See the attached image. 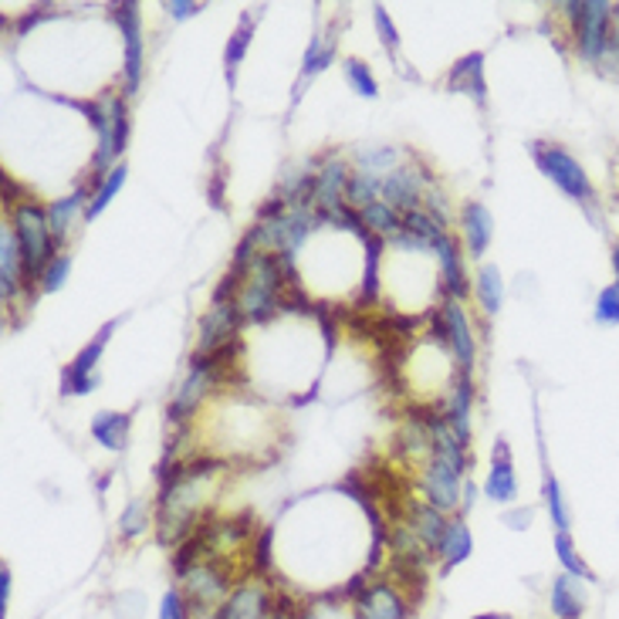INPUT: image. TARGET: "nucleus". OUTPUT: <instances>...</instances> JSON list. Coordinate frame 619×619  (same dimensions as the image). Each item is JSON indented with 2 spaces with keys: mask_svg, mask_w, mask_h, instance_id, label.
Wrapping results in <instances>:
<instances>
[{
  "mask_svg": "<svg viewBox=\"0 0 619 619\" xmlns=\"http://www.w3.org/2000/svg\"><path fill=\"white\" fill-rule=\"evenodd\" d=\"M166 11L173 21H187V17H197L203 11V4H197V0H170Z\"/></svg>",
  "mask_w": 619,
  "mask_h": 619,
  "instance_id": "37998d69",
  "label": "nucleus"
},
{
  "mask_svg": "<svg viewBox=\"0 0 619 619\" xmlns=\"http://www.w3.org/2000/svg\"><path fill=\"white\" fill-rule=\"evenodd\" d=\"M88 200H91V190H88V187H78L75 194L48 203V227H51V237H54L58 251H61V247H65V240L72 237L78 216H85Z\"/></svg>",
  "mask_w": 619,
  "mask_h": 619,
  "instance_id": "6ab92c4d",
  "label": "nucleus"
},
{
  "mask_svg": "<svg viewBox=\"0 0 619 619\" xmlns=\"http://www.w3.org/2000/svg\"><path fill=\"white\" fill-rule=\"evenodd\" d=\"M240 308L237 301H224V305H210L207 308V315L200 319L197 325V349L194 356H210L216 349H224L231 343H237L240 338Z\"/></svg>",
  "mask_w": 619,
  "mask_h": 619,
  "instance_id": "1a4fd4ad",
  "label": "nucleus"
},
{
  "mask_svg": "<svg viewBox=\"0 0 619 619\" xmlns=\"http://www.w3.org/2000/svg\"><path fill=\"white\" fill-rule=\"evenodd\" d=\"M126 176H129V166L126 163H119L106 179H102V187L91 194V200H88V207H85V221H96V216L115 200V194L122 190V183H126Z\"/></svg>",
  "mask_w": 619,
  "mask_h": 619,
  "instance_id": "72a5a7b5",
  "label": "nucleus"
},
{
  "mask_svg": "<svg viewBox=\"0 0 619 619\" xmlns=\"http://www.w3.org/2000/svg\"><path fill=\"white\" fill-rule=\"evenodd\" d=\"M569 21L575 54L596 65L612 41V4H606V0H579V4H569Z\"/></svg>",
  "mask_w": 619,
  "mask_h": 619,
  "instance_id": "20e7f679",
  "label": "nucleus"
},
{
  "mask_svg": "<svg viewBox=\"0 0 619 619\" xmlns=\"http://www.w3.org/2000/svg\"><path fill=\"white\" fill-rule=\"evenodd\" d=\"M413 609L417 606L396 582L380 579V582H369L366 593L352 603V619H410Z\"/></svg>",
  "mask_w": 619,
  "mask_h": 619,
  "instance_id": "6e6552de",
  "label": "nucleus"
},
{
  "mask_svg": "<svg viewBox=\"0 0 619 619\" xmlns=\"http://www.w3.org/2000/svg\"><path fill=\"white\" fill-rule=\"evenodd\" d=\"M555 559H559V566L566 569V575L572 579H582V582H596V572L585 566V559L579 555L575 542L569 532H555Z\"/></svg>",
  "mask_w": 619,
  "mask_h": 619,
  "instance_id": "7c9ffc66",
  "label": "nucleus"
},
{
  "mask_svg": "<svg viewBox=\"0 0 619 619\" xmlns=\"http://www.w3.org/2000/svg\"><path fill=\"white\" fill-rule=\"evenodd\" d=\"M474 498H478V487H474V481H463V494H460V511H468V508L474 505Z\"/></svg>",
  "mask_w": 619,
  "mask_h": 619,
  "instance_id": "de8ad7c7",
  "label": "nucleus"
},
{
  "mask_svg": "<svg viewBox=\"0 0 619 619\" xmlns=\"http://www.w3.org/2000/svg\"><path fill=\"white\" fill-rule=\"evenodd\" d=\"M447 417V423L454 426V433L471 447V407H474V376L471 373H460L450 383V393L444 404H437Z\"/></svg>",
  "mask_w": 619,
  "mask_h": 619,
  "instance_id": "2eb2a0df",
  "label": "nucleus"
},
{
  "mask_svg": "<svg viewBox=\"0 0 619 619\" xmlns=\"http://www.w3.org/2000/svg\"><path fill=\"white\" fill-rule=\"evenodd\" d=\"M396 163V149H389V146H383V149H376V152H362V170L366 173H389V166Z\"/></svg>",
  "mask_w": 619,
  "mask_h": 619,
  "instance_id": "79ce46f5",
  "label": "nucleus"
},
{
  "mask_svg": "<svg viewBox=\"0 0 619 619\" xmlns=\"http://www.w3.org/2000/svg\"><path fill=\"white\" fill-rule=\"evenodd\" d=\"M447 91L454 96H474L478 106H487V85H484V51L463 54L447 75Z\"/></svg>",
  "mask_w": 619,
  "mask_h": 619,
  "instance_id": "aec40b11",
  "label": "nucleus"
},
{
  "mask_svg": "<svg viewBox=\"0 0 619 619\" xmlns=\"http://www.w3.org/2000/svg\"><path fill=\"white\" fill-rule=\"evenodd\" d=\"M426 187H430V173H423L420 166H393L383 176V190L380 200H386L393 210L410 213L420 210L426 200Z\"/></svg>",
  "mask_w": 619,
  "mask_h": 619,
  "instance_id": "9d476101",
  "label": "nucleus"
},
{
  "mask_svg": "<svg viewBox=\"0 0 619 619\" xmlns=\"http://www.w3.org/2000/svg\"><path fill=\"white\" fill-rule=\"evenodd\" d=\"M338 54V38H312L308 41V51H305V61H301V75H298V85H295V102L301 96V85L305 78H315L319 72H325Z\"/></svg>",
  "mask_w": 619,
  "mask_h": 619,
  "instance_id": "a878e982",
  "label": "nucleus"
},
{
  "mask_svg": "<svg viewBox=\"0 0 619 619\" xmlns=\"http://www.w3.org/2000/svg\"><path fill=\"white\" fill-rule=\"evenodd\" d=\"M149 529V502L146 498H133L119 515V538L122 542H133L139 535H146Z\"/></svg>",
  "mask_w": 619,
  "mask_h": 619,
  "instance_id": "f704fd0d",
  "label": "nucleus"
},
{
  "mask_svg": "<svg viewBox=\"0 0 619 619\" xmlns=\"http://www.w3.org/2000/svg\"><path fill=\"white\" fill-rule=\"evenodd\" d=\"M129 430H133V417L119 413V410H99L91 417V437H96L106 450H126L129 444Z\"/></svg>",
  "mask_w": 619,
  "mask_h": 619,
  "instance_id": "b1692460",
  "label": "nucleus"
},
{
  "mask_svg": "<svg viewBox=\"0 0 619 619\" xmlns=\"http://www.w3.org/2000/svg\"><path fill=\"white\" fill-rule=\"evenodd\" d=\"M11 606V569L0 566V616H8Z\"/></svg>",
  "mask_w": 619,
  "mask_h": 619,
  "instance_id": "c03bdc74",
  "label": "nucleus"
},
{
  "mask_svg": "<svg viewBox=\"0 0 619 619\" xmlns=\"http://www.w3.org/2000/svg\"><path fill=\"white\" fill-rule=\"evenodd\" d=\"M463 481H468V478H463L460 471H454L450 463L437 460V457H430L420 468V474H417V487L423 494V502L433 505L437 511H444V515L460 508Z\"/></svg>",
  "mask_w": 619,
  "mask_h": 619,
  "instance_id": "0eeeda50",
  "label": "nucleus"
},
{
  "mask_svg": "<svg viewBox=\"0 0 619 619\" xmlns=\"http://www.w3.org/2000/svg\"><path fill=\"white\" fill-rule=\"evenodd\" d=\"M484 494L494 505H511L518 498V478H515V460H511V447L505 437L494 441L491 450V471L484 481Z\"/></svg>",
  "mask_w": 619,
  "mask_h": 619,
  "instance_id": "4468645a",
  "label": "nucleus"
},
{
  "mask_svg": "<svg viewBox=\"0 0 619 619\" xmlns=\"http://www.w3.org/2000/svg\"><path fill=\"white\" fill-rule=\"evenodd\" d=\"M460 227H463V244H468L471 258H484L494 240V216L481 200H468L460 210Z\"/></svg>",
  "mask_w": 619,
  "mask_h": 619,
  "instance_id": "412c9836",
  "label": "nucleus"
},
{
  "mask_svg": "<svg viewBox=\"0 0 619 619\" xmlns=\"http://www.w3.org/2000/svg\"><path fill=\"white\" fill-rule=\"evenodd\" d=\"M399 521L410 524V529L433 548V555L441 552L444 535H447V524H450V518H444V511H437L433 505H426L423 498H407L404 518H399Z\"/></svg>",
  "mask_w": 619,
  "mask_h": 619,
  "instance_id": "a211bd4d",
  "label": "nucleus"
},
{
  "mask_svg": "<svg viewBox=\"0 0 619 619\" xmlns=\"http://www.w3.org/2000/svg\"><path fill=\"white\" fill-rule=\"evenodd\" d=\"M343 75H346V82L352 85V91H359L362 99H376V96H380V82L373 78V72H369L366 61L346 58V61H343Z\"/></svg>",
  "mask_w": 619,
  "mask_h": 619,
  "instance_id": "e433bc0d",
  "label": "nucleus"
},
{
  "mask_svg": "<svg viewBox=\"0 0 619 619\" xmlns=\"http://www.w3.org/2000/svg\"><path fill=\"white\" fill-rule=\"evenodd\" d=\"M221 183H224V170H216L213 183H210V200L213 207H224V190H221Z\"/></svg>",
  "mask_w": 619,
  "mask_h": 619,
  "instance_id": "49530a36",
  "label": "nucleus"
},
{
  "mask_svg": "<svg viewBox=\"0 0 619 619\" xmlns=\"http://www.w3.org/2000/svg\"><path fill=\"white\" fill-rule=\"evenodd\" d=\"M251 38H255V21H251V14H240L234 35L227 38V48H224V72H227V85L231 88L237 82V69H240L247 48H251Z\"/></svg>",
  "mask_w": 619,
  "mask_h": 619,
  "instance_id": "bb28decb",
  "label": "nucleus"
},
{
  "mask_svg": "<svg viewBox=\"0 0 619 619\" xmlns=\"http://www.w3.org/2000/svg\"><path fill=\"white\" fill-rule=\"evenodd\" d=\"M359 216H362L366 231L376 234V237H383V240H386V237H396L399 231H404V213L393 210L386 200H376V203L362 207Z\"/></svg>",
  "mask_w": 619,
  "mask_h": 619,
  "instance_id": "c85d7f7f",
  "label": "nucleus"
},
{
  "mask_svg": "<svg viewBox=\"0 0 619 619\" xmlns=\"http://www.w3.org/2000/svg\"><path fill=\"white\" fill-rule=\"evenodd\" d=\"M349 166L343 160H335L332 152L322 160V170L315 173V197L312 207L319 210V216H329L335 207L346 203V187H349Z\"/></svg>",
  "mask_w": 619,
  "mask_h": 619,
  "instance_id": "ddd939ff",
  "label": "nucleus"
},
{
  "mask_svg": "<svg viewBox=\"0 0 619 619\" xmlns=\"http://www.w3.org/2000/svg\"><path fill=\"white\" fill-rule=\"evenodd\" d=\"M474 619H515V616H508V612H481Z\"/></svg>",
  "mask_w": 619,
  "mask_h": 619,
  "instance_id": "603ef678",
  "label": "nucleus"
},
{
  "mask_svg": "<svg viewBox=\"0 0 619 619\" xmlns=\"http://www.w3.org/2000/svg\"><path fill=\"white\" fill-rule=\"evenodd\" d=\"M383 244L386 240L376 237V234H366L362 237V261H366V268H362V285L356 292V312H362V308L380 301V258H383Z\"/></svg>",
  "mask_w": 619,
  "mask_h": 619,
  "instance_id": "5701e85b",
  "label": "nucleus"
},
{
  "mask_svg": "<svg viewBox=\"0 0 619 619\" xmlns=\"http://www.w3.org/2000/svg\"><path fill=\"white\" fill-rule=\"evenodd\" d=\"M179 590L190 603L194 619H210L234 593V575H231V566L224 562V555H207L190 572H183Z\"/></svg>",
  "mask_w": 619,
  "mask_h": 619,
  "instance_id": "f03ea898",
  "label": "nucleus"
},
{
  "mask_svg": "<svg viewBox=\"0 0 619 619\" xmlns=\"http://www.w3.org/2000/svg\"><path fill=\"white\" fill-rule=\"evenodd\" d=\"M115 329H119L115 319L106 322V325L82 346V352L65 366V373H61V396H85V393L96 389V383H99V380H96V369H99V359H102V352H106V346H109V338H112Z\"/></svg>",
  "mask_w": 619,
  "mask_h": 619,
  "instance_id": "423d86ee",
  "label": "nucleus"
},
{
  "mask_svg": "<svg viewBox=\"0 0 619 619\" xmlns=\"http://www.w3.org/2000/svg\"><path fill=\"white\" fill-rule=\"evenodd\" d=\"M441 315L447 322V343H450V356L457 362L460 373H474V359H478V343H474V329L468 312L460 308V301L444 298L441 301Z\"/></svg>",
  "mask_w": 619,
  "mask_h": 619,
  "instance_id": "9b49d317",
  "label": "nucleus"
},
{
  "mask_svg": "<svg viewBox=\"0 0 619 619\" xmlns=\"http://www.w3.org/2000/svg\"><path fill=\"white\" fill-rule=\"evenodd\" d=\"M45 17H48V11H35V14L21 17V24H17V27H21V35H24V30H27L30 24H38V21H45Z\"/></svg>",
  "mask_w": 619,
  "mask_h": 619,
  "instance_id": "09e8293b",
  "label": "nucleus"
},
{
  "mask_svg": "<svg viewBox=\"0 0 619 619\" xmlns=\"http://www.w3.org/2000/svg\"><path fill=\"white\" fill-rule=\"evenodd\" d=\"M160 619H194L190 603H187V596H183L179 585L166 590V596H163V603H160Z\"/></svg>",
  "mask_w": 619,
  "mask_h": 619,
  "instance_id": "ea45409f",
  "label": "nucleus"
},
{
  "mask_svg": "<svg viewBox=\"0 0 619 619\" xmlns=\"http://www.w3.org/2000/svg\"><path fill=\"white\" fill-rule=\"evenodd\" d=\"M0 295L4 305L14 308L24 292V258H21V244L11 231V224L0 231Z\"/></svg>",
  "mask_w": 619,
  "mask_h": 619,
  "instance_id": "f3484780",
  "label": "nucleus"
},
{
  "mask_svg": "<svg viewBox=\"0 0 619 619\" xmlns=\"http://www.w3.org/2000/svg\"><path fill=\"white\" fill-rule=\"evenodd\" d=\"M471 552H474V535H471L468 524H463V518L457 515V518H450L447 535H444V545H441V552H437L444 575L454 572L460 562H468V559H471Z\"/></svg>",
  "mask_w": 619,
  "mask_h": 619,
  "instance_id": "393cba45",
  "label": "nucleus"
},
{
  "mask_svg": "<svg viewBox=\"0 0 619 619\" xmlns=\"http://www.w3.org/2000/svg\"><path fill=\"white\" fill-rule=\"evenodd\" d=\"M542 498H545V508H548V518L555 524V532H569V508H566L559 481H555L548 460H545V447H542Z\"/></svg>",
  "mask_w": 619,
  "mask_h": 619,
  "instance_id": "c756f323",
  "label": "nucleus"
},
{
  "mask_svg": "<svg viewBox=\"0 0 619 619\" xmlns=\"http://www.w3.org/2000/svg\"><path fill=\"white\" fill-rule=\"evenodd\" d=\"M437 258H441V295L450 301H463L471 295V277L463 271V255L450 231L437 244Z\"/></svg>",
  "mask_w": 619,
  "mask_h": 619,
  "instance_id": "dca6fc26",
  "label": "nucleus"
},
{
  "mask_svg": "<svg viewBox=\"0 0 619 619\" xmlns=\"http://www.w3.org/2000/svg\"><path fill=\"white\" fill-rule=\"evenodd\" d=\"M109 139H112V157L119 160L126 152L129 143V106L126 96H112L109 99Z\"/></svg>",
  "mask_w": 619,
  "mask_h": 619,
  "instance_id": "2f4dec72",
  "label": "nucleus"
},
{
  "mask_svg": "<svg viewBox=\"0 0 619 619\" xmlns=\"http://www.w3.org/2000/svg\"><path fill=\"white\" fill-rule=\"evenodd\" d=\"M271 542H274V529L264 524V529L251 538V575L264 582V575H271L274 569V552H271Z\"/></svg>",
  "mask_w": 619,
  "mask_h": 619,
  "instance_id": "c9c22d12",
  "label": "nucleus"
},
{
  "mask_svg": "<svg viewBox=\"0 0 619 619\" xmlns=\"http://www.w3.org/2000/svg\"><path fill=\"white\" fill-rule=\"evenodd\" d=\"M609 45L619 51V4H612V41Z\"/></svg>",
  "mask_w": 619,
  "mask_h": 619,
  "instance_id": "8fccbe9b",
  "label": "nucleus"
},
{
  "mask_svg": "<svg viewBox=\"0 0 619 619\" xmlns=\"http://www.w3.org/2000/svg\"><path fill=\"white\" fill-rule=\"evenodd\" d=\"M11 231L21 244V258H24V292L27 301L41 292V274L45 268L61 255L54 247L51 227H48V207H41L35 197H27L11 210Z\"/></svg>",
  "mask_w": 619,
  "mask_h": 619,
  "instance_id": "f257e3e1",
  "label": "nucleus"
},
{
  "mask_svg": "<svg viewBox=\"0 0 619 619\" xmlns=\"http://www.w3.org/2000/svg\"><path fill=\"white\" fill-rule=\"evenodd\" d=\"M69 271H72V255H58V258L45 268V274H41V292H45V295H54L61 285L69 282Z\"/></svg>",
  "mask_w": 619,
  "mask_h": 619,
  "instance_id": "4c0bfd02",
  "label": "nucleus"
},
{
  "mask_svg": "<svg viewBox=\"0 0 619 619\" xmlns=\"http://www.w3.org/2000/svg\"><path fill=\"white\" fill-rule=\"evenodd\" d=\"M474 282H478L474 292H478V301L484 308V315H498L502 305H505V282H502L498 264H481Z\"/></svg>",
  "mask_w": 619,
  "mask_h": 619,
  "instance_id": "cd10ccee",
  "label": "nucleus"
},
{
  "mask_svg": "<svg viewBox=\"0 0 619 619\" xmlns=\"http://www.w3.org/2000/svg\"><path fill=\"white\" fill-rule=\"evenodd\" d=\"M380 190H383V176L359 170V173H352V176H349L346 203H349V207H356V210H362V207H369V203H376V200H380Z\"/></svg>",
  "mask_w": 619,
  "mask_h": 619,
  "instance_id": "473e14b6",
  "label": "nucleus"
},
{
  "mask_svg": "<svg viewBox=\"0 0 619 619\" xmlns=\"http://www.w3.org/2000/svg\"><path fill=\"white\" fill-rule=\"evenodd\" d=\"M548 609L555 619H582L585 612V590H582V579L572 575H555L548 585Z\"/></svg>",
  "mask_w": 619,
  "mask_h": 619,
  "instance_id": "4be33fe9",
  "label": "nucleus"
},
{
  "mask_svg": "<svg viewBox=\"0 0 619 619\" xmlns=\"http://www.w3.org/2000/svg\"><path fill=\"white\" fill-rule=\"evenodd\" d=\"M532 160L569 200H575L582 207H590L596 200L590 173H585L582 163L572 157L569 149H562L559 143H532Z\"/></svg>",
  "mask_w": 619,
  "mask_h": 619,
  "instance_id": "7ed1b4c3",
  "label": "nucleus"
},
{
  "mask_svg": "<svg viewBox=\"0 0 619 619\" xmlns=\"http://www.w3.org/2000/svg\"><path fill=\"white\" fill-rule=\"evenodd\" d=\"M609 261H612V274H616V285H619V240L612 244V255H609Z\"/></svg>",
  "mask_w": 619,
  "mask_h": 619,
  "instance_id": "3c124183",
  "label": "nucleus"
},
{
  "mask_svg": "<svg viewBox=\"0 0 619 619\" xmlns=\"http://www.w3.org/2000/svg\"><path fill=\"white\" fill-rule=\"evenodd\" d=\"M271 603H274V596L268 593V585L261 579H247V582L234 585V593L221 603V609H216L210 619H268Z\"/></svg>",
  "mask_w": 619,
  "mask_h": 619,
  "instance_id": "f8f14e48",
  "label": "nucleus"
},
{
  "mask_svg": "<svg viewBox=\"0 0 619 619\" xmlns=\"http://www.w3.org/2000/svg\"><path fill=\"white\" fill-rule=\"evenodd\" d=\"M505 521L511 524V529H515V532H521V529H529V521H532V508H518V511L505 515Z\"/></svg>",
  "mask_w": 619,
  "mask_h": 619,
  "instance_id": "a18cd8bd",
  "label": "nucleus"
},
{
  "mask_svg": "<svg viewBox=\"0 0 619 619\" xmlns=\"http://www.w3.org/2000/svg\"><path fill=\"white\" fill-rule=\"evenodd\" d=\"M596 322L619 325V285H606L596 298Z\"/></svg>",
  "mask_w": 619,
  "mask_h": 619,
  "instance_id": "58836bf2",
  "label": "nucleus"
},
{
  "mask_svg": "<svg viewBox=\"0 0 619 619\" xmlns=\"http://www.w3.org/2000/svg\"><path fill=\"white\" fill-rule=\"evenodd\" d=\"M373 21H376L380 41L386 45V51H389V54H396V51H399V35H396V24H393L389 11H386L383 4H376V8H373Z\"/></svg>",
  "mask_w": 619,
  "mask_h": 619,
  "instance_id": "a19ab883",
  "label": "nucleus"
},
{
  "mask_svg": "<svg viewBox=\"0 0 619 619\" xmlns=\"http://www.w3.org/2000/svg\"><path fill=\"white\" fill-rule=\"evenodd\" d=\"M112 21L119 24V35L126 41V54H122V96H136L143 85V65H146V48H143V14L139 4L122 0L112 8Z\"/></svg>",
  "mask_w": 619,
  "mask_h": 619,
  "instance_id": "39448f33",
  "label": "nucleus"
}]
</instances>
